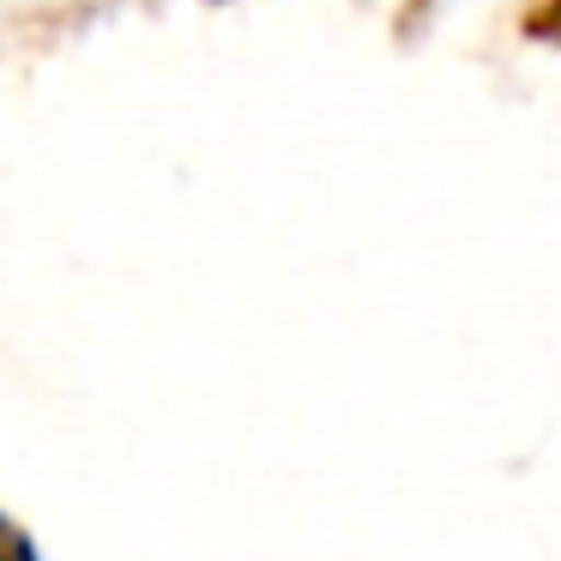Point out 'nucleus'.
<instances>
[{
	"label": "nucleus",
	"instance_id": "f257e3e1",
	"mask_svg": "<svg viewBox=\"0 0 561 561\" xmlns=\"http://www.w3.org/2000/svg\"><path fill=\"white\" fill-rule=\"evenodd\" d=\"M0 561H37V549H31V537L19 531L13 519H0Z\"/></svg>",
	"mask_w": 561,
	"mask_h": 561
},
{
	"label": "nucleus",
	"instance_id": "f03ea898",
	"mask_svg": "<svg viewBox=\"0 0 561 561\" xmlns=\"http://www.w3.org/2000/svg\"><path fill=\"white\" fill-rule=\"evenodd\" d=\"M531 31H549V43H561V0L549 7V13H537V19H531Z\"/></svg>",
	"mask_w": 561,
	"mask_h": 561
}]
</instances>
